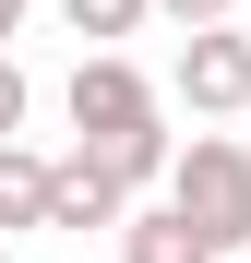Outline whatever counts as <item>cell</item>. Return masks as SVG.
I'll return each mask as SVG.
<instances>
[{
    "label": "cell",
    "mask_w": 251,
    "mask_h": 263,
    "mask_svg": "<svg viewBox=\"0 0 251 263\" xmlns=\"http://www.w3.org/2000/svg\"><path fill=\"white\" fill-rule=\"evenodd\" d=\"M167 215H180L216 263L251 239V156L227 144V132H191V156H167Z\"/></svg>",
    "instance_id": "7a4b0ae2"
},
{
    "label": "cell",
    "mask_w": 251,
    "mask_h": 263,
    "mask_svg": "<svg viewBox=\"0 0 251 263\" xmlns=\"http://www.w3.org/2000/svg\"><path fill=\"white\" fill-rule=\"evenodd\" d=\"M180 96H191L203 120L251 108V36H239V24H203V36H180Z\"/></svg>",
    "instance_id": "3957f363"
},
{
    "label": "cell",
    "mask_w": 251,
    "mask_h": 263,
    "mask_svg": "<svg viewBox=\"0 0 251 263\" xmlns=\"http://www.w3.org/2000/svg\"><path fill=\"white\" fill-rule=\"evenodd\" d=\"M60 12H72V36H132L156 0H60Z\"/></svg>",
    "instance_id": "52a82bcc"
},
{
    "label": "cell",
    "mask_w": 251,
    "mask_h": 263,
    "mask_svg": "<svg viewBox=\"0 0 251 263\" xmlns=\"http://www.w3.org/2000/svg\"><path fill=\"white\" fill-rule=\"evenodd\" d=\"M24 132V72H12V48H0V144Z\"/></svg>",
    "instance_id": "9c48e42d"
},
{
    "label": "cell",
    "mask_w": 251,
    "mask_h": 263,
    "mask_svg": "<svg viewBox=\"0 0 251 263\" xmlns=\"http://www.w3.org/2000/svg\"><path fill=\"white\" fill-rule=\"evenodd\" d=\"M24 12H36V0H0V48H12V36H24Z\"/></svg>",
    "instance_id": "30bf717a"
},
{
    "label": "cell",
    "mask_w": 251,
    "mask_h": 263,
    "mask_svg": "<svg viewBox=\"0 0 251 263\" xmlns=\"http://www.w3.org/2000/svg\"><path fill=\"white\" fill-rule=\"evenodd\" d=\"M156 12H167V24H191V36H203V24H239V0H156Z\"/></svg>",
    "instance_id": "ba28073f"
},
{
    "label": "cell",
    "mask_w": 251,
    "mask_h": 263,
    "mask_svg": "<svg viewBox=\"0 0 251 263\" xmlns=\"http://www.w3.org/2000/svg\"><path fill=\"white\" fill-rule=\"evenodd\" d=\"M72 132H84L72 156H96V167H108L120 192L167 180V156H180V144L156 132V84H144L132 60H120V48H96V60L72 72Z\"/></svg>",
    "instance_id": "6da1fadb"
},
{
    "label": "cell",
    "mask_w": 251,
    "mask_h": 263,
    "mask_svg": "<svg viewBox=\"0 0 251 263\" xmlns=\"http://www.w3.org/2000/svg\"><path fill=\"white\" fill-rule=\"evenodd\" d=\"M120 263H216V251H203L180 215L156 203V215H120Z\"/></svg>",
    "instance_id": "8992f818"
},
{
    "label": "cell",
    "mask_w": 251,
    "mask_h": 263,
    "mask_svg": "<svg viewBox=\"0 0 251 263\" xmlns=\"http://www.w3.org/2000/svg\"><path fill=\"white\" fill-rule=\"evenodd\" d=\"M120 215H132V192H120L96 156H60L48 167V228H84V239H96V228H120Z\"/></svg>",
    "instance_id": "277c9868"
},
{
    "label": "cell",
    "mask_w": 251,
    "mask_h": 263,
    "mask_svg": "<svg viewBox=\"0 0 251 263\" xmlns=\"http://www.w3.org/2000/svg\"><path fill=\"white\" fill-rule=\"evenodd\" d=\"M12 228H48V156L0 144V239H12Z\"/></svg>",
    "instance_id": "5b68a950"
},
{
    "label": "cell",
    "mask_w": 251,
    "mask_h": 263,
    "mask_svg": "<svg viewBox=\"0 0 251 263\" xmlns=\"http://www.w3.org/2000/svg\"><path fill=\"white\" fill-rule=\"evenodd\" d=\"M0 263H12V239H0Z\"/></svg>",
    "instance_id": "8fae6325"
}]
</instances>
